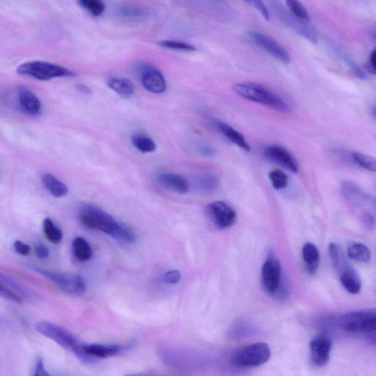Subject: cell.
Returning <instances> with one entry per match:
<instances>
[{
    "label": "cell",
    "mask_w": 376,
    "mask_h": 376,
    "mask_svg": "<svg viewBox=\"0 0 376 376\" xmlns=\"http://www.w3.org/2000/svg\"><path fill=\"white\" fill-rule=\"evenodd\" d=\"M337 325L343 331L352 334H370L376 329L375 309L350 312L339 317Z\"/></svg>",
    "instance_id": "cell-5"
},
{
    "label": "cell",
    "mask_w": 376,
    "mask_h": 376,
    "mask_svg": "<svg viewBox=\"0 0 376 376\" xmlns=\"http://www.w3.org/2000/svg\"><path fill=\"white\" fill-rule=\"evenodd\" d=\"M107 83L109 87L120 96L129 97L134 93V84L129 79L111 78L107 80Z\"/></svg>",
    "instance_id": "cell-22"
},
{
    "label": "cell",
    "mask_w": 376,
    "mask_h": 376,
    "mask_svg": "<svg viewBox=\"0 0 376 376\" xmlns=\"http://www.w3.org/2000/svg\"><path fill=\"white\" fill-rule=\"evenodd\" d=\"M78 89L79 91L84 93L90 94L91 93V90L84 84H78Z\"/></svg>",
    "instance_id": "cell-45"
},
{
    "label": "cell",
    "mask_w": 376,
    "mask_h": 376,
    "mask_svg": "<svg viewBox=\"0 0 376 376\" xmlns=\"http://www.w3.org/2000/svg\"><path fill=\"white\" fill-rule=\"evenodd\" d=\"M35 328L39 334L71 351L81 360L87 361L82 352L83 345L74 334L64 327L50 321H43L37 323Z\"/></svg>",
    "instance_id": "cell-3"
},
{
    "label": "cell",
    "mask_w": 376,
    "mask_h": 376,
    "mask_svg": "<svg viewBox=\"0 0 376 376\" xmlns=\"http://www.w3.org/2000/svg\"><path fill=\"white\" fill-rule=\"evenodd\" d=\"M160 45L161 46H163L167 48H170V50H175V51H195L196 48L193 46L178 41H163L162 42Z\"/></svg>",
    "instance_id": "cell-34"
},
{
    "label": "cell",
    "mask_w": 376,
    "mask_h": 376,
    "mask_svg": "<svg viewBox=\"0 0 376 376\" xmlns=\"http://www.w3.org/2000/svg\"><path fill=\"white\" fill-rule=\"evenodd\" d=\"M248 3L256 8L266 20L269 19V12L262 1H260V0H253V1L248 2Z\"/></svg>",
    "instance_id": "cell-38"
},
{
    "label": "cell",
    "mask_w": 376,
    "mask_h": 376,
    "mask_svg": "<svg viewBox=\"0 0 376 376\" xmlns=\"http://www.w3.org/2000/svg\"><path fill=\"white\" fill-rule=\"evenodd\" d=\"M15 249L21 256H28L30 252V247L21 240H17L15 242Z\"/></svg>",
    "instance_id": "cell-40"
},
{
    "label": "cell",
    "mask_w": 376,
    "mask_h": 376,
    "mask_svg": "<svg viewBox=\"0 0 376 376\" xmlns=\"http://www.w3.org/2000/svg\"><path fill=\"white\" fill-rule=\"evenodd\" d=\"M132 143L136 149L142 153H152L156 148V143L151 138L141 134L133 136Z\"/></svg>",
    "instance_id": "cell-27"
},
{
    "label": "cell",
    "mask_w": 376,
    "mask_h": 376,
    "mask_svg": "<svg viewBox=\"0 0 376 376\" xmlns=\"http://www.w3.org/2000/svg\"><path fill=\"white\" fill-rule=\"evenodd\" d=\"M18 74L38 80L48 81L57 78H74L76 73L64 66L50 62L33 60L20 65Z\"/></svg>",
    "instance_id": "cell-4"
},
{
    "label": "cell",
    "mask_w": 376,
    "mask_h": 376,
    "mask_svg": "<svg viewBox=\"0 0 376 376\" xmlns=\"http://www.w3.org/2000/svg\"><path fill=\"white\" fill-rule=\"evenodd\" d=\"M19 105L24 113L30 116H38L42 112V105L38 96L28 89L21 87L18 90Z\"/></svg>",
    "instance_id": "cell-17"
},
{
    "label": "cell",
    "mask_w": 376,
    "mask_h": 376,
    "mask_svg": "<svg viewBox=\"0 0 376 376\" xmlns=\"http://www.w3.org/2000/svg\"><path fill=\"white\" fill-rule=\"evenodd\" d=\"M286 5L290 13L294 16L302 21H310L308 11L301 3L296 1V0H288L286 1Z\"/></svg>",
    "instance_id": "cell-31"
},
{
    "label": "cell",
    "mask_w": 376,
    "mask_h": 376,
    "mask_svg": "<svg viewBox=\"0 0 376 376\" xmlns=\"http://www.w3.org/2000/svg\"><path fill=\"white\" fill-rule=\"evenodd\" d=\"M43 184L56 198L64 197L69 193L68 187L51 174H45L42 177Z\"/></svg>",
    "instance_id": "cell-21"
},
{
    "label": "cell",
    "mask_w": 376,
    "mask_h": 376,
    "mask_svg": "<svg viewBox=\"0 0 376 376\" xmlns=\"http://www.w3.org/2000/svg\"><path fill=\"white\" fill-rule=\"evenodd\" d=\"M159 183L165 189L184 195L190 190L188 180L183 176L174 173H163L159 176Z\"/></svg>",
    "instance_id": "cell-16"
},
{
    "label": "cell",
    "mask_w": 376,
    "mask_h": 376,
    "mask_svg": "<svg viewBox=\"0 0 376 376\" xmlns=\"http://www.w3.org/2000/svg\"><path fill=\"white\" fill-rule=\"evenodd\" d=\"M33 269L48 278L66 294L81 296L87 292V283L80 275L53 272L38 268V267H33Z\"/></svg>",
    "instance_id": "cell-7"
},
{
    "label": "cell",
    "mask_w": 376,
    "mask_h": 376,
    "mask_svg": "<svg viewBox=\"0 0 376 376\" xmlns=\"http://www.w3.org/2000/svg\"><path fill=\"white\" fill-rule=\"evenodd\" d=\"M0 297L12 302L17 303V304H21L22 302V299L19 296L6 287L1 282H0Z\"/></svg>",
    "instance_id": "cell-36"
},
{
    "label": "cell",
    "mask_w": 376,
    "mask_h": 376,
    "mask_svg": "<svg viewBox=\"0 0 376 376\" xmlns=\"http://www.w3.org/2000/svg\"><path fill=\"white\" fill-rule=\"evenodd\" d=\"M125 376H164V375L155 374L152 373H139L128 374Z\"/></svg>",
    "instance_id": "cell-44"
},
{
    "label": "cell",
    "mask_w": 376,
    "mask_h": 376,
    "mask_svg": "<svg viewBox=\"0 0 376 376\" xmlns=\"http://www.w3.org/2000/svg\"><path fill=\"white\" fill-rule=\"evenodd\" d=\"M207 211L211 221L218 229H228L236 223V211L224 202L216 201L210 204Z\"/></svg>",
    "instance_id": "cell-10"
},
{
    "label": "cell",
    "mask_w": 376,
    "mask_h": 376,
    "mask_svg": "<svg viewBox=\"0 0 376 376\" xmlns=\"http://www.w3.org/2000/svg\"><path fill=\"white\" fill-rule=\"evenodd\" d=\"M269 178L273 187L276 190H283L288 186V177L280 169L274 170L269 174Z\"/></svg>",
    "instance_id": "cell-33"
},
{
    "label": "cell",
    "mask_w": 376,
    "mask_h": 376,
    "mask_svg": "<svg viewBox=\"0 0 376 376\" xmlns=\"http://www.w3.org/2000/svg\"><path fill=\"white\" fill-rule=\"evenodd\" d=\"M79 5L93 17H100L105 10V5L100 0H81Z\"/></svg>",
    "instance_id": "cell-30"
},
{
    "label": "cell",
    "mask_w": 376,
    "mask_h": 376,
    "mask_svg": "<svg viewBox=\"0 0 376 376\" xmlns=\"http://www.w3.org/2000/svg\"><path fill=\"white\" fill-rule=\"evenodd\" d=\"M32 376H50L46 370L42 359L39 358L36 361L35 368Z\"/></svg>",
    "instance_id": "cell-39"
},
{
    "label": "cell",
    "mask_w": 376,
    "mask_h": 376,
    "mask_svg": "<svg viewBox=\"0 0 376 376\" xmlns=\"http://www.w3.org/2000/svg\"><path fill=\"white\" fill-rule=\"evenodd\" d=\"M44 232L46 238L50 240L52 244H59L63 239V233L51 218H46L43 223Z\"/></svg>",
    "instance_id": "cell-26"
},
{
    "label": "cell",
    "mask_w": 376,
    "mask_h": 376,
    "mask_svg": "<svg viewBox=\"0 0 376 376\" xmlns=\"http://www.w3.org/2000/svg\"><path fill=\"white\" fill-rule=\"evenodd\" d=\"M348 257L351 260L361 263H367L371 260L370 249L361 242H353L348 248Z\"/></svg>",
    "instance_id": "cell-23"
},
{
    "label": "cell",
    "mask_w": 376,
    "mask_h": 376,
    "mask_svg": "<svg viewBox=\"0 0 376 376\" xmlns=\"http://www.w3.org/2000/svg\"><path fill=\"white\" fill-rule=\"evenodd\" d=\"M249 35L254 43L257 44L262 50L274 58L285 64L290 63L291 58L288 52L282 45L270 38L269 35L258 31H251Z\"/></svg>",
    "instance_id": "cell-11"
},
{
    "label": "cell",
    "mask_w": 376,
    "mask_h": 376,
    "mask_svg": "<svg viewBox=\"0 0 376 376\" xmlns=\"http://www.w3.org/2000/svg\"><path fill=\"white\" fill-rule=\"evenodd\" d=\"M181 280V274L177 270H172L166 272L163 276V281L168 285H177Z\"/></svg>",
    "instance_id": "cell-37"
},
{
    "label": "cell",
    "mask_w": 376,
    "mask_h": 376,
    "mask_svg": "<svg viewBox=\"0 0 376 376\" xmlns=\"http://www.w3.org/2000/svg\"><path fill=\"white\" fill-rule=\"evenodd\" d=\"M198 185L204 192H213L220 187V179L215 174L207 173L199 177Z\"/></svg>",
    "instance_id": "cell-28"
},
{
    "label": "cell",
    "mask_w": 376,
    "mask_h": 376,
    "mask_svg": "<svg viewBox=\"0 0 376 376\" xmlns=\"http://www.w3.org/2000/svg\"><path fill=\"white\" fill-rule=\"evenodd\" d=\"M271 355V349L268 344L256 343L237 350L233 357V363L240 368H256L268 361Z\"/></svg>",
    "instance_id": "cell-6"
},
{
    "label": "cell",
    "mask_w": 376,
    "mask_h": 376,
    "mask_svg": "<svg viewBox=\"0 0 376 376\" xmlns=\"http://www.w3.org/2000/svg\"><path fill=\"white\" fill-rule=\"evenodd\" d=\"M213 123L229 141L237 145L238 147L244 150L246 152L251 151L250 145L246 141L244 136H242L241 133L238 132L235 129L224 123H222V121L220 120H214Z\"/></svg>",
    "instance_id": "cell-18"
},
{
    "label": "cell",
    "mask_w": 376,
    "mask_h": 376,
    "mask_svg": "<svg viewBox=\"0 0 376 376\" xmlns=\"http://www.w3.org/2000/svg\"><path fill=\"white\" fill-rule=\"evenodd\" d=\"M198 149L199 153L204 156L212 157L215 154V150L208 144H200Z\"/></svg>",
    "instance_id": "cell-42"
},
{
    "label": "cell",
    "mask_w": 376,
    "mask_h": 376,
    "mask_svg": "<svg viewBox=\"0 0 376 376\" xmlns=\"http://www.w3.org/2000/svg\"><path fill=\"white\" fill-rule=\"evenodd\" d=\"M275 13L285 26L311 42L316 43L318 35L308 22L302 21L287 10L280 2H272Z\"/></svg>",
    "instance_id": "cell-8"
},
{
    "label": "cell",
    "mask_w": 376,
    "mask_h": 376,
    "mask_svg": "<svg viewBox=\"0 0 376 376\" xmlns=\"http://www.w3.org/2000/svg\"><path fill=\"white\" fill-rule=\"evenodd\" d=\"M341 271V282L345 289L350 294H358L361 288V283L357 273L348 265Z\"/></svg>",
    "instance_id": "cell-20"
},
{
    "label": "cell",
    "mask_w": 376,
    "mask_h": 376,
    "mask_svg": "<svg viewBox=\"0 0 376 376\" xmlns=\"http://www.w3.org/2000/svg\"><path fill=\"white\" fill-rule=\"evenodd\" d=\"M350 159L358 166L367 170V171L375 172L376 163L374 157L361 152H353L350 153Z\"/></svg>",
    "instance_id": "cell-25"
},
{
    "label": "cell",
    "mask_w": 376,
    "mask_h": 376,
    "mask_svg": "<svg viewBox=\"0 0 376 376\" xmlns=\"http://www.w3.org/2000/svg\"><path fill=\"white\" fill-rule=\"evenodd\" d=\"M302 257L309 274H316L320 265V253L316 246L312 242H307L303 247Z\"/></svg>",
    "instance_id": "cell-19"
},
{
    "label": "cell",
    "mask_w": 376,
    "mask_h": 376,
    "mask_svg": "<svg viewBox=\"0 0 376 376\" xmlns=\"http://www.w3.org/2000/svg\"><path fill=\"white\" fill-rule=\"evenodd\" d=\"M329 251L334 268L336 271H341L347 265L342 249L337 244H330Z\"/></svg>",
    "instance_id": "cell-29"
},
{
    "label": "cell",
    "mask_w": 376,
    "mask_h": 376,
    "mask_svg": "<svg viewBox=\"0 0 376 376\" xmlns=\"http://www.w3.org/2000/svg\"><path fill=\"white\" fill-rule=\"evenodd\" d=\"M332 350L331 339L326 335H319L310 343V359L314 366L323 367L329 362Z\"/></svg>",
    "instance_id": "cell-12"
},
{
    "label": "cell",
    "mask_w": 376,
    "mask_h": 376,
    "mask_svg": "<svg viewBox=\"0 0 376 376\" xmlns=\"http://www.w3.org/2000/svg\"><path fill=\"white\" fill-rule=\"evenodd\" d=\"M127 348L123 346L115 345H83L82 352L87 361H89L94 359H107L116 357Z\"/></svg>",
    "instance_id": "cell-15"
},
{
    "label": "cell",
    "mask_w": 376,
    "mask_h": 376,
    "mask_svg": "<svg viewBox=\"0 0 376 376\" xmlns=\"http://www.w3.org/2000/svg\"><path fill=\"white\" fill-rule=\"evenodd\" d=\"M265 154L269 160L280 164L291 172H298V165L294 156L280 145H269L265 149Z\"/></svg>",
    "instance_id": "cell-14"
},
{
    "label": "cell",
    "mask_w": 376,
    "mask_h": 376,
    "mask_svg": "<svg viewBox=\"0 0 376 376\" xmlns=\"http://www.w3.org/2000/svg\"><path fill=\"white\" fill-rule=\"evenodd\" d=\"M282 278V268L280 261L271 253L263 264L262 269V285L265 293L275 295L280 289Z\"/></svg>",
    "instance_id": "cell-9"
},
{
    "label": "cell",
    "mask_w": 376,
    "mask_h": 376,
    "mask_svg": "<svg viewBox=\"0 0 376 376\" xmlns=\"http://www.w3.org/2000/svg\"><path fill=\"white\" fill-rule=\"evenodd\" d=\"M375 57L376 51L374 50L371 52L368 62L366 64L367 71H368L371 75H375Z\"/></svg>",
    "instance_id": "cell-43"
},
{
    "label": "cell",
    "mask_w": 376,
    "mask_h": 376,
    "mask_svg": "<svg viewBox=\"0 0 376 376\" xmlns=\"http://www.w3.org/2000/svg\"><path fill=\"white\" fill-rule=\"evenodd\" d=\"M336 52L351 70L355 72V74L358 78L361 80H365L366 78L365 73H364L361 69L355 62V60L344 52L342 48L336 47Z\"/></svg>",
    "instance_id": "cell-32"
},
{
    "label": "cell",
    "mask_w": 376,
    "mask_h": 376,
    "mask_svg": "<svg viewBox=\"0 0 376 376\" xmlns=\"http://www.w3.org/2000/svg\"><path fill=\"white\" fill-rule=\"evenodd\" d=\"M73 251L75 258L81 262L89 261L93 257V251L87 240L78 237L73 241Z\"/></svg>",
    "instance_id": "cell-24"
},
{
    "label": "cell",
    "mask_w": 376,
    "mask_h": 376,
    "mask_svg": "<svg viewBox=\"0 0 376 376\" xmlns=\"http://www.w3.org/2000/svg\"><path fill=\"white\" fill-rule=\"evenodd\" d=\"M120 14L125 17L141 18L145 16L147 12L143 10L132 6H123L119 10Z\"/></svg>",
    "instance_id": "cell-35"
},
{
    "label": "cell",
    "mask_w": 376,
    "mask_h": 376,
    "mask_svg": "<svg viewBox=\"0 0 376 376\" xmlns=\"http://www.w3.org/2000/svg\"><path fill=\"white\" fill-rule=\"evenodd\" d=\"M36 256L40 259H46L50 256V251L48 248L43 244H39L35 247Z\"/></svg>",
    "instance_id": "cell-41"
},
{
    "label": "cell",
    "mask_w": 376,
    "mask_h": 376,
    "mask_svg": "<svg viewBox=\"0 0 376 376\" xmlns=\"http://www.w3.org/2000/svg\"><path fill=\"white\" fill-rule=\"evenodd\" d=\"M80 222L86 227L105 233L118 240L124 224L118 222L115 218L97 206L84 204L79 212Z\"/></svg>",
    "instance_id": "cell-1"
},
{
    "label": "cell",
    "mask_w": 376,
    "mask_h": 376,
    "mask_svg": "<svg viewBox=\"0 0 376 376\" xmlns=\"http://www.w3.org/2000/svg\"><path fill=\"white\" fill-rule=\"evenodd\" d=\"M233 90L242 98L269 107L275 111L281 113H288L290 111L289 104L283 97L260 84L238 83L235 84Z\"/></svg>",
    "instance_id": "cell-2"
},
{
    "label": "cell",
    "mask_w": 376,
    "mask_h": 376,
    "mask_svg": "<svg viewBox=\"0 0 376 376\" xmlns=\"http://www.w3.org/2000/svg\"><path fill=\"white\" fill-rule=\"evenodd\" d=\"M143 87L148 91L160 94L166 90V82L161 71L152 66L143 65L140 69Z\"/></svg>",
    "instance_id": "cell-13"
}]
</instances>
